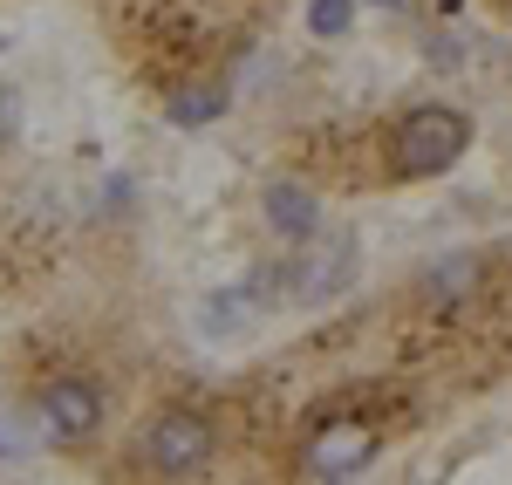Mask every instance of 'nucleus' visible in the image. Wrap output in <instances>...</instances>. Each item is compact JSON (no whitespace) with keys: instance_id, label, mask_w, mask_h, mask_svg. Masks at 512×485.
<instances>
[{"instance_id":"obj_1","label":"nucleus","mask_w":512,"mask_h":485,"mask_svg":"<svg viewBox=\"0 0 512 485\" xmlns=\"http://www.w3.org/2000/svg\"><path fill=\"white\" fill-rule=\"evenodd\" d=\"M123 465L137 479H198L219 465V424L198 404H158L123 438Z\"/></svg>"},{"instance_id":"obj_2","label":"nucleus","mask_w":512,"mask_h":485,"mask_svg":"<svg viewBox=\"0 0 512 485\" xmlns=\"http://www.w3.org/2000/svg\"><path fill=\"white\" fill-rule=\"evenodd\" d=\"M472 151V117L458 103H410L383 137V185H431Z\"/></svg>"},{"instance_id":"obj_3","label":"nucleus","mask_w":512,"mask_h":485,"mask_svg":"<svg viewBox=\"0 0 512 485\" xmlns=\"http://www.w3.org/2000/svg\"><path fill=\"white\" fill-rule=\"evenodd\" d=\"M35 410L41 438H55V445H89V438H103V424H110V390L96 383V376H82V369H55L48 383H35Z\"/></svg>"},{"instance_id":"obj_4","label":"nucleus","mask_w":512,"mask_h":485,"mask_svg":"<svg viewBox=\"0 0 512 485\" xmlns=\"http://www.w3.org/2000/svg\"><path fill=\"white\" fill-rule=\"evenodd\" d=\"M376 451H383L376 424H362V417H328V424H315V431L301 438L294 472H301V479H355Z\"/></svg>"},{"instance_id":"obj_5","label":"nucleus","mask_w":512,"mask_h":485,"mask_svg":"<svg viewBox=\"0 0 512 485\" xmlns=\"http://www.w3.org/2000/svg\"><path fill=\"white\" fill-rule=\"evenodd\" d=\"M280 281L294 287V294H287L294 308H321V301H335V294L355 281V240H349V233H308V240H301V260H294Z\"/></svg>"},{"instance_id":"obj_6","label":"nucleus","mask_w":512,"mask_h":485,"mask_svg":"<svg viewBox=\"0 0 512 485\" xmlns=\"http://www.w3.org/2000/svg\"><path fill=\"white\" fill-rule=\"evenodd\" d=\"M478 287H485V253H444V260L410 274V301L417 308H458Z\"/></svg>"},{"instance_id":"obj_7","label":"nucleus","mask_w":512,"mask_h":485,"mask_svg":"<svg viewBox=\"0 0 512 485\" xmlns=\"http://www.w3.org/2000/svg\"><path fill=\"white\" fill-rule=\"evenodd\" d=\"M260 212H267V226H274L280 240H308V233H321V205L308 185H294V178H274L267 192H260Z\"/></svg>"},{"instance_id":"obj_8","label":"nucleus","mask_w":512,"mask_h":485,"mask_svg":"<svg viewBox=\"0 0 512 485\" xmlns=\"http://www.w3.org/2000/svg\"><path fill=\"white\" fill-rule=\"evenodd\" d=\"M349 21H355V0H315V14H308L315 35H349Z\"/></svg>"},{"instance_id":"obj_9","label":"nucleus","mask_w":512,"mask_h":485,"mask_svg":"<svg viewBox=\"0 0 512 485\" xmlns=\"http://www.w3.org/2000/svg\"><path fill=\"white\" fill-rule=\"evenodd\" d=\"M0 110H7V103H0Z\"/></svg>"}]
</instances>
